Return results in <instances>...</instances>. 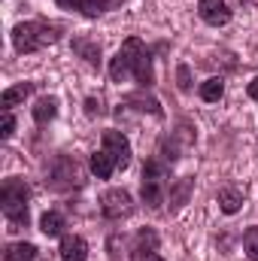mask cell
<instances>
[{
	"mask_svg": "<svg viewBox=\"0 0 258 261\" xmlns=\"http://www.w3.org/2000/svg\"><path fill=\"white\" fill-rule=\"evenodd\" d=\"M58 40H61V28L52 24V21H40L37 18V21H21V24L12 28V46L21 55L40 52V49H46V46H52Z\"/></svg>",
	"mask_w": 258,
	"mask_h": 261,
	"instance_id": "obj_1",
	"label": "cell"
},
{
	"mask_svg": "<svg viewBox=\"0 0 258 261\" xmlns=\"http://www.w3.org/2000/svg\"><path fill=\"white\" fill-rule=\"evenodd\" d=\"M28 197H31V189L24 186V179H3L0 210L6 216V222L12 225V231L28 228Z\"/></svg>",
	"mask_w": 258,
	"mask_h": 261,
	"instance_id": "obj_2",
	"label": "cell"
},
{
	"mask_svg": "<svg viewBox=\"0 0 258 261\" xmlns=\"http://www.w3.org/2000/svg\"><path fill=\"white\" fill-rule=\"evenodd\" d=\"M119 52H122V55H125V61H128L131 76H134L143 88H149V85L155 82V73H152V58H149V52H146L143 40H140V37H128V40L122 43V49H119Z\"/></svg>",
	"mask_w": 258,
	"mask_h": 261,
	"instance_id": "obj_3",
	"label": "cell"
},
{
	"mask_svg": "<svg viewBox=\"0 0 258 261\" xmlns=\"http://www.w3.org/2000/svg\"><path fill=\"white\" fill-rule=\"evenodd\" d=\"M161 179H164V167H161V161H155V158L146 161V164H143V189H140V195H143V203L152 206V210H158V206L164 203Z\"/></svg>",
	"mask_w": 258,
	"mask_h": 261,
	"instance_id": "obj_4",
	"label": "cell"
},
{
	"mask_svg": "<svg viewBox=\"0 0 258 261\" xmlns=\"http://www.w3.org/2000/svg\"><path fill=\"white\" fill-rule=\"evenodd\" d=\"M100 213L107 219L131 216L134 213V200H131V195L125 189H110V192H104V197H100Z\"/></svg>",
	"mask_w": 258,
	"mask_h": 261,
	"instance_id": "obj_5",
	"label": "cell"
},
{
	"mask_svg": "<svg viewBox=\"0 0 258 261\" xmlns=\"http://www.w3.org/2000/svg\"><path fill=\"white\" fill-rule=\"evenodd\" d=\"M104 149L113 155V161H116V167H128L131 164V143L128 137L122 134V130H104Z\"/></svg>",
	"mask_w": 258,
	"mask_h": 261,
	"instance_id": "obj_6",
	"label": "cell"
},
{
	"mask_svg": "<svg viewBox=\"0 0 258 261\" xmlns=\"http://www.w3.org/2000/svg\"><path fill=\"white\" fill-rule=\"evenodd\" d=\"M197 12H200V18H203L207 24H213V28H222V24L231 21V9H228L225 0H197Z\"/></svg>",
	"mask_w": 258,
	"mask_h": 261,
	"instance_id": "obj_7",
	"label": "cell"
},
{
	"mask_svg": "<svg viewBox=\"0 0 258 261\" xmlns=\"http://www.w3.org/2000/svg\"><path fill=\"white\" fill-rule=\"evenodd\" d=\"M88 258V243L76 234L61 237V261H85Z\"/></svg>",
	"mask_w": 258,
	"mask_h": 261,
	"instance_id": "obj_8",
	"label": "cell"
},
{
	"mask_svg": "<svg viewBox=\"0 0 258 261\" xmlns=\"http://www.w3.org/2000/svg\"><path fill=\"white\" fill-rule=\"evenodd\" d=\"M88 167H91V173H94L97 179H110V176L116 173V161H113V155H110L107 149L94 152V155L88 158Z\"/></svg>",
	"mask_w": 258,
	"mask_h": 261,
	"instance_id": "obj_9",
	"label": "cell"
},
{
	"mask_svg": "<svg viewBox=\"0 0 258 261\" xmlns=\"http://www.w3.org/2000/svg\"><path fill=\"white\" fill-rule=\"evenodd\" d=\"M31 91H34V85H31V82H18V85L6 88V91L0 94V107H3V113H6V110H12L15 103H21Z\"/></svg>",
	"mask_w": 258,
	"mask_h": 261,
	"instance_id": "obj_10",
	"label": "cell"
},
{
	"mask_svg": "<svg viewBox=\"0 0 258 261\" xmlns=\"http://www.w3.org/2000/svg\"><path fill=\"white\" fill-rule=\"evenodd\" d=\"M55 116H58V100L55 97H40L34 103V122L37 125H49Z\"/></svg>",
	"mask_w": 258,
	"mask_h": 261,
	"instance_id": "obj_11",
	"label": "cell"
},
{
	"mask_svg": "<svg viewBox=\"0 0 258 261\" xmlns=\"http://www.w3.org/2000/svg\"><path fill=\"white\" fill-rule=\"evenodd\" d=\"M3 261H37V246L34 243H9L3 249Z\"/></svg>",
	"mask_w": 258,
	"mask_h": 261,
	"instance_id": "obj_12",
	"label": "cell"
},
{
	"mask_svg": "<svg viewBox=\"0 0 258 261\" xmlns=\"http://www.w3.org/2000/svg\"><path fill=\"white\" fill-rule=\"evenodd\" d=\"M40 231H43L46 237H58V234H64V216L55 213V210L43 213V219H40Z\"/></svg>",
	"mask_w": 258,
	"mask_h": 261,
	"instance_id": "obj_13",
	"label": "cell"
},
{
	"mask_svg": "<svg viewBox=\"0 0 258 261\" xmlns=\"http://www.w3.org/2000/svg\"><path fill=\"white\" fill-rule=\"evenodd\" d=\"M125 103L134 107V110H140V113H152L155 119H161V116H164V113H161V103H158L155 97H146V94H131Z\"/></svg>",
	"mask_w": 258,
	"mask_h": 261,
	"instance_id": "obj_14",
	"label": "cell"
},
{
	"mask_svg": "<svg viewBox=\"0 0 258 261\" xmlns=\"http://www.w3.org/2000/svg\"><path fill=\"white\" fill-rule=\"evenodd\" d=\"M73 52H79L88 64H94V67L100 64V46H97V43H91V40H82V37H79V40H73Z\"/></svg>",
	"mask_w": 258,
	"mask_h": 261,
	"instance_id": "obj_15",
	"label": "cell"
},
{
	"mask_svg": "<svg viewBox=\"0 0 258 261\" xmlns=\"http://www.w3.org/2000/svg\"><path fill=\"white\" fill-rule=\"evenodd\" d=\"M219 206H222V213L234 216V213L243 206V195H240L237 189H222V192H219Z\"/></svg>",
	"mask_w": 258,
	"mask_h": 261,
	"instance_id": "obj_16",
	"label": "cell"
},
{
	"mask_svg": "<svg viewBox=\"0 0 258 261\" xmlns=\"http://www.w3.org/2000/svg\"><path fill=\"white\" fill-rule=\"evenodd\" d=\"M222 94H225V82H222L219 76H213V79H207V82L200 85V100H207V103L222 100Z\"/></svg>",
	"mask_w": 258,
	"mask_h": 261,
	"instance_id": "obj_17",
	"label": "cell"
},
{
	"mask_svg": "<svg viewBox=\"0 0 258 261\" xmlns=\"http://www.w3.org/2000/svg\"><path fill=\"white\" fill-rule=\"evenodd\" d=\"M110 6H113V0H76V9H79L85 18H97V15H104Z\"/></svg>",
	"mask_w": 258,
	"mask_h": 261,
	"instance_id": "obj_18",
	"label": "cell"
},
{
	"mask_svg": "<svg viewBox=\"0 0 258 261\" xmlns=\"http://www.w3.org/2000/svg\"><path fill=\"white\" fill-rule=\"evenodd\" d=\"M128 76H131V70H128L125 55H122V52H116V58L110 61V79H113V82H125Z\"/></svg>",
	"mask_w": 258,
	"mask_h": 261,
	"instance_id": "obj_19",
	"label": "cell"
},
{
	"mask_svg": "<svg viewBox=\"0 0 258 261\" xmlns=\"http://www.w3.org/2000/svg\"><path fill=\"white\" fill-rule=\"evenodd\" d=\"M243 249H246V255L252 261H258V228H246V234H243Z\"/></svg>",
	"mask_w": 258,
	"mask_h": 261,
	"instance_id": "obj_20",
	"label": "cell"
},
{
	"mask_svg": "<svg viewBox=\"0 0 258 261\" xmlns=\"http://www.w3.org/2000/svg\"><path fill=\"white\" fill-rule=\"evenodd\" d=\"M155 246H158L155 231H140L137 234V249H155Z\"/></svg>",
	"mask_w": 258,
	"mask_h": 261,
	"instance_id": "obj_21",
	"label": "cell"
},
{
	"mask_svg": "<svg viewBox=\"0 0 258 261\" xmlns=\"http://www.w3.org/2000/svg\"><path fill=\"white\" fill-rule=\"evenodd\" d=\"M12 130H15V116L6 110V113H3V125H0V137H3V140H9V137H12Z\"/></svg>",
	"mask_w": 258,
	"mask_h": 261,
	"instance_id": "obj_22",
	"label": "cell"
},
{
	"mask_svg": "<svg viewBox=\"0 0 258 261\" xmlns=\"http://www.w3.org/2000/svg\"><path fill=\"white\" fill-rule=\"evenodd\" d=\"M131 261H164V258H161L155 249H134Z\"/></svg>",
	"mask_w": 258,
	"mask_h": 261,
	"instance_id": "obj_23",
	"label": "cell"
},
{
	"mask_svg": "<svg viewBox=\"0 0 258 261\" xmlns=\"http://www.w3.org/2000/svg\"><path fill=\"white\" fill-rule=\"evenodd\" d=\"M176 82H179V88H183V91H189V88H192V73H189V67H186V64L176 70Z\"/></svg>",
	"mask_w": 258,
	"mask_h": 261,
	"instance_id": "obj_24",
	"label": "cell"
},
{
	"mask_svg": "<svg viewBox=\"0 0 258 261\" xmlns=\"http://www.w3.org/2000/svg\"><path fill=\"white\" fill-rule=\"evenodd\" d=\"M104 113V107H100V100H94V97H88L85 100V116L88 119H94V116H100Z\"/></svg>",
	"mask_w": 258,
	"mask_h": 261,
	"instance_id": "obj_25",
	"label": "cell"
},
{
	"mask_svg": "<svg viewBox=\"0 0 258 261\" xmlns=\"http://www.w3.org/2000/svg\"><path fill=\"white\" fill-rule=\"evenodd\" d=\"M246 91H249V97H252V100H258V76L249 82V88H246Z\"/></svg>",
	"mask_w": 258,
	"mask_h": 261,
	"instance_id": "obj_26",
	"label": "cell"
},
{
	"mask_svg": "<svg viewBox=\"0 0 258 261\" xmlns=\"http://www.w3.org/2000/svg\"><path fill=\"white\" fill-rule=\"evenodd\" d=\"M58 6H64V9H76V0H55Z\"/></svg>",
	"mask_w": 258,
	"mask_h": 261,
	"instance_id": "obj_27",
	"label": "cell"
}]
</instances>
